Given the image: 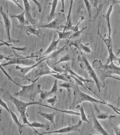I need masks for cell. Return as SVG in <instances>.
<instances>
[{
    "label": "cell",
    "instance_id": "8d00e7d4",
    "mask_svg": "<svg viewBox=\"0 0 120 135\" xmlns=\"http://www.w3.org/2000/svg\"><path fill=\"white\" fill-rule=\"evenodd\" d=\"M80 48L81 50L83 51L84 52L87 54H90L92 53L91 50L89 46L81 43L80 45Z\"/></svg>",
    "mask_w": 120,
    "mask_h": 135
},
{
    "label": "cell",
    "instance_id": "6da1fadb",
    "mask_svg": "<svg viewBox=\"0 0 120 135\" xmlns=\"http://www.w3.org/2000/svg\"><path fill=\"white\" fill-rule=\"evenodd\" d=\"M93 67L96 70V73L103 87L105 86V80L107 78H111L120 80L118 78L112 76V74L120 76V67L113 63L111 62L108 65L103 64L100 61L95 60L92 63Z\"/></svg>",
    "mask_w": 120,
    "mask_h": 135
},
{
    "label": "cell",
    "instance_id": "74e56055",
    "mask_svg": "<svg viewBox=\"0 0 120 135\" xmlns=\"http://www.w3.org/2000/svg\"><path fill=\"white\" fill-rule=\"evenodd\" d=\"M71 57H70V55L68 54H67L64 56L62 57L57 62L55 63L53 65H56V64H59L61 62H67L71 60Z\"/></svg>",
    "mask_w": 120,
    "mask_h": 135
},
{
    "label": "cell",
    "instance_id": "60d3db41",
    "mask_svg": "<svg viewBox=\"0 0 120 135\" xmlns=\"http://www.w3.org/2000/svg\"><path fill=\"white\" fill-rule=\"evenodd\" d=\"M74 1V0H70V6H69V10H68V15H67V23L68 22L69 19L70 18V16H71V9H72L73 4V3Z\"/></svg>",
    "mask_w": 120,
    "mask_h": 135
},
{
    "label": "cell",
    "instance_id": "db71d44e",
    "mask_svg": "<svg viewBox=\"0 0 120 135\" xmlns=\"http://www.w3.org/2000/svg\"><path fill=\"white\" fill-rule=\"evenodd\" d=\"M120 52V49H119V51H118V54H117V55H116V56Z\"/></svg>",
    "mask_w": 120,
    "mask_h": 135
},
{
    "label": "cell",
    "instance_id": "ffe728a7",
    "mask_svg": "<svg viewBox=\"0 0 120 135\" xmlns=\"http://www.w3.org/2000/svg\"><path fill=\"white\" fill-rule=\"evenodd\" d=\"M10 111V114L11 115V117H12V119H13V121L16 125L18 127V130L19 132L21 134L23 132V129L24 127H25L29 126L27 124H22L21 123H20L16 115L13 113L12 110H11V108L9 107Z\"/></svg>",
    "mask_w": 120,
    "mask_h": 135
},
{
    "label": "cell",
    "instance_id": "f907efd6",
    "mask_svg": "<svg viewBox=\"0 0 120 135\" xmlns=\"http://www.w3.org/2000/svg\"><path fill=\"white\" fill-rule=\"evenodd\" d=\"M62 4V9L61 11L64 12L65 10V0H60Z\"/></svg>",
    "mask_w": 120,
    "mask_h": 135
},
{
    "label": "cell",
    "instance_id": "7c38bea8",
    "mask_svg": "<svg viewBox=\"0 0 120 135\" xmlns=\"http://www.w3.org/2000/svg\"><path fill=\"white\" fill-rule=\"evenodd\" d=\"M98 33L101 37L103 39V40L104 41V43L107 46V50H108V57L107 58V61L105 64L108 65L111 62L114 61H118V58L117 57V56L115 55L114 53L113 50L112 43V41H110L108 38L107 39H104L102 38V36L98 32Z\"/></svg>",
    "mask_w": 120,
    "mask_h": 135
},
{
    "label": "cell",
    "instance_id": "c3c4849f",
    "mask_svg": "<svg viewBox=\"0 0 120 135\" xmlns=\"http://www.w3.org/2000/svg\"><path fill=\"white\" fill-rule=\"evenodd\" d=\"M11 48L13 49V50H16L18 51H21L25 52L26 51L27 49V47H14V46H11Z\"/></svg>",
    "mask_w": 120,
    "mask_h": 135
},
{
    "label": "cell",
    "instance_id": "4fadbf2b",
    "mask_svg": "<svg viewBox=\"0 0 120 135\" xmlns=\"http://www.w3.org/2000/svg\"><path fill=\"white\" fill-rule=\"evenodd\" d=\"M90 108H91L92 113L93 122V128L95 131L100 133L104 135H109L108 133L106 131L101 125L100 122L98 120V119L96 117L93 110L92 108L91 105L90 104Z\"/></svg>",
    "mask_w": 120,
    "mask_h": 135
},
{
    "label": "cell",
    "instance_id": "f35d334b",
    "mask_svg": "<svg viewBox=\"0 0 120 135\" xmlns=\"http://www.w3.org/2000/svg\"><path fill=\"white\" fill-rule=\"evenodd\" d=\"M1 68L2 71L5 74V75H6V76H7V78H8V79H9V80H10V81H11V82H13V83L16 84V85H18V86H21V85H20V84H19L18 83H16V82L15 81H14V80H12V78H11V77H10V76L9 75L8 73L7 72V71H6L3 68V66H1Z\"/></svg>",
    "mask_w": 120,
    "mask_h": 135
},
{
    "label": "cell",
    "instance_id": "ee69618b",
    "mask_svg": "<svg viewBox=\"0 0 120 135\" xmlns=\"http://www.w3.org/2000/svg\"><path fill=\"white\" fill-rule=\"evenodd\" d=\"M80 17V20L78 22L77 24H76V25H75L74 30L73 31V32H74L78 31L79 30V25H80V23H81V22H83V21H84V20H85V19H86V18H85V17L84 16H81Z\"/></svg>",
    "mask_w": 120,
    "mask_h": 135
},
{
    "label": "cell",
    "instance_id": "2e32d148",
    "mask_svg": "<svg viewBox=\"0 0 120 135\" xmlns=\"http://www.w3.org/2000/svg\"><path fill=\"white\" fill-rule=\"evenodd\" d=\"M57 79H56L55 80L53 86H52L51 90L49 91H43L42 93H41L40 95V101H42L43 100L47 99L50 95L52 94H55L57 92Z\"/></svg>",
    "mask_w": 120,
    "mask_h": 135
},
{
    "label": "cell",
    "instance_id": "681fc988",
    "mask_svg": "<svg viewBox=\"0 0 120 135\" xmlns=\"http://www.w3.org/2000/svg\"><path fill=\"white\" fill-rule=\"evenodd\" d=\"M9 1H12L17 6L19 7H20L21 9H22V10H23L24 9H23L22 7V6H21L20 5L19 3V1L18 0H9Z\"/></svg>",
    "mask_w": 120,
    "mask_h": 135
},
{
    "label": "cell",
    "instance_id": "1f68e13d",
    "mask_svg": "<svg viewBox=\"0 0 120 135\" xmlns=\"http://www.w3.org/2000/svg\"><path fill=\"white\" fill-rule=\"evenodd\" d=\"M67 45H68V43H67V42L66 44H65L62 48L60 49L59 50H58L54 52L51 55L48 56L47 57L48 59H54L59 54H60L62 52H63V51L65 50V47L67 46Z\"/></svg>",
    "mask_w": 120,
    "mask_h": 135
},
{
    "label": "cell",
    "instance_id": "7a4b0ae2",
    "mask_svg": "<svg viewBox=\"0 0 120 135\" xmlns=\"http://www.w3.org/2000/svg\"><path fill=\"white\" fill-rule=\"evenodd\" d=\"M1 91L4 93L7 96L9 100L13 103L16 108L18 112L20 114L21 118L22 120L23 123L24 124H27L29 126V127L33 129L31 123L28 121L26 114V109L28 106L32 105H41L42 104L41 101L40 100L38 101H35L30 102H25L21 100L17 99L14 96L10 94L8 90L4 88H1Z\"/></svg>",
    "mask_w": 120,
    "mask_h": 135
},
{
    "label": "cell",
    "instance_id": "cb8c5ba5",
    "mask_svg": "<svg viewBox=\"0 0 120 135\" xmlns=\"http://www.w3.org/2000/svg\"><path fill=\"white\" fill-rule=\"evenodd\" d=\"M31 125L32 126V127H33V130L37 133L39 135H43L42 134L40 133L36 130L34 128H44L46 129V130H49L50 129V126L49 124H44V123H41L40 122H34L31 123Z\"/></svg>",
    "mask_w": 120,
    "mask_h": 135
},
{
    "label": "cell",
    "instance_id": "f5cc1de1",
    "mask_svg": "<svg viewBox=\"0 0 120 135\" xmlns=\"http://www.w3.org/2000/svg\"><path fill=\"white\" fill-rule=\"evenodd\" d=\"M118 65L119 66V65H120V57L119 58H118Z\"/></svg>",
    "mask_w": 120,
    "mask_h": 135
},
{
    "label": "cell",
    "instance_id": "816d5d0a",
    "mask_svg": "<svg viewBox=\"0 0 120 135\" xmlns=\"http://www.w3.org/2000/svg\"><path fill=\"white\" fill-rule=\"evenodd\" d=\"M113 3H114V4L115 3H118V4H120V1H113Z\"/></svg>",
    "mask_w": 120,
    "mask_h": 135
},
{
    "label": "cell",
    "instance_id": "5bb4252c",
    "mask_svg": "<svg viewBox=\"0 0 120 135\" xmlns=\"http://www.w3.org/2000/svg\"><path fill=\"white\" fill-rule=\"evenodd\" d=\"M114 4V3H113L112 4L109 5V8H108L106 13L103 16L104 18L106 20V23H107V25L108 29V39L110 41H112L111 38V28L110 23V17L111 13L112 12L113 5Z\"/></svg>",
    "mask_w": 120,
    "mask_h": 135
},
{
    "label": "cell",
    "instance_id": "7dc6e473",
    "mask_svg": "<svg viewBox=\"0 0 120 135\" xmlns=\"http://www.w3.org/2000/svg\"><path fill=\"white\" fill-rule=\"evenodd\" d=\"M1 44H0V46H1L6 45V46H7L11 48V46H12V45H13L12 44H11V43H9L8 41L5 42V41H2V40H1Z\"/></svg>",
    "mask_w": 120,
    "mask_h": 135
},
{
    "label": "cell",
    "instance_id": "d4e9b609",
    "mask_svg": "<svg viewBox=\"0 0 120 135\" xmlns=\"http://www.w3.org/2000/svg\"><path fill=\"white\" fill-rule=\"evenodd\" d=\"M50 75L52 76L57 79L62 80L65 82H71V77L65 74H51Z\"/></svg>",
    "mask_w": 120,
    "mask_h": 135
},
{
    "label": "cell",
    "instance_id": "7402d4cb",
    "mask_svg": "<svg viewBox=\"0 0 120 135\" xmlns=\"http://www.w3.org/2000/svg\"><path fill=\"white\" fill-rule=\"evenodd\" d=\"M58 4V0H53L51 3V8L49 15L47 17L48 22H50L55 16V11Z\"/></svg>",
    "mask_w": 120,
    "mask_h": 135
},
{
    "label": "cell",
    "instance_id": "836d02e7",
    "mask_svg": "<svg viewBox=\"0 0 120 135\" xmlns=\"http://www.w3.org/2000/svg\"><path fill=\"white\" fill-rule=\"evenodd\" d=\"M83 1H84V4L88 12V18L89 19H90L92 15V8L90 3L88 0H83Z\"/></svg>",
    "mask_w": 120,
    "mask_h": 135
},
{
    "label": "cell",
    "instance_id": "484cf974",
    "mask_svg": "<svg viewBox=\"0 0 120 135\" xmlns=\"http://www.w3.org/2000/svg\"><path fill=\"white\" fill-rule=\"evenodd\" d=\"M10 16L11 17L17 18L21 26H24L26 24V19L25 11L19 15H10Z\"/></svg>",
    "mask_w": 120,
    "mask_h": 135
},
{
    "label": "cell",
    "instance_id": "f6af8a7d",
    "mask_svg": "<svg viewBox=\"0 0 120 135\" xmlns=\"http://www.w3.org/2000/svg\"><path fill=\"white\" fill-rule=\"evenodd\" d=\"M1 105L10 114V108H9V107H8V105H7L6 103H5L3 101V100L2 99V98H1Z\"/></svg>",
    "mask_w": 120,
    "mask_h": 135
},
{
    "label": "cell",
    "instance_id": "4dcf8cb0",
    "mask_svg": "<svg viewBox=\"0 0 120 135\" xmlns=\"http://www.w3.org/2000/svg\"><path fill=\"white\" fill-rule=\"evenodd\" d=\"M73 81L71 82H65L64 83L59 84V87L64 88L67 89L68 91H69L74 86Z\"/></svg>",
    "mask_w": 120,
    "mask_h": 135
},
{
    "label": "cell",
    "instance_id": "e0dca14e",
    "mask_svg": "<svg viewBox=\"0 0 120 135\" xmlns=\"http://www.w3.org/2000/svg\"><path fill=\"white\" fill-rule=\"evenodd\" d=\"M63 68L64 69L67 71V72L69 73L70 75L74 76L76 77L78 79H79L82 82H84V83L86 84V83H94V81L92 80H88V79H86L83 78V77L81 76L78 75V74L76 73L75 72L71 70L70 68V66L68 65V64H66L65 65H63L62 66Z\"/></svg>",
    "mask_w": 120,
    "mask_h": 135
},
{
    "label": "cell",
    "instance_id": "ba28073f",
    "mask_svg": "<svg viewBox=\"0 0 120 135\" xmlns=\"http://www.w3.org/2000/svg\"><path fill=\"white\" fill-rule=\"evenodd\" d=\"M43 61L36 66L35 71V77L37 79L33 82H36L42 76L51 74H59V73L55 71L49 67L47 63Z\"/></svg>",
    "mask_w": 120,
    "mask_h": 135
},
{
    "label": "cell",
    "instance_id": "ab89813d",
    "mask_svg": "<svg viewBox=\"0 0 120 135\" xmlns=\"http://www.w3.org/2000/svg\"><path fill=\"white\" fill-rule=\"evenodd\" d=\"M57 98L56 96H55L51 98H49L47 100V103H50L52 106H54L56 102H57Z\"/></svg>",
    "mask_w": 120,
    "mask_h": 135
},
{
    "label": "cell",
    "instance_id": "44dd1931",
    "mask_svg": "<svg viewBox=\"0 0 120 135\" xmlns=\"http://www.w3.org/2000/svg\"><path fill=\"white\" fill-rule=\"evenodd\" d=\"M38 113L41 117L47 119V120H49L51 123L53 124L54 127L55 128V125L54 123V118L57 114L56 112H54L50 113H43L41 111H39L38 112Z\"/></svg>",
    "mask_w": 120,
    "mask_h": 135
},
{
    "label": "cell",
    "instance_id": "7bdbcfd3",
    "mask_svg": "<svg viewBox=\"0 0 120 135\" xmlns=\"http://www.w3.org/2000/svg\"><path fill=\"white\" fill-rule=\"evenodd\" d=\"M70 77H71V78H73L75 80V81L76 82V84H77L78 85H80V86H83V87H84V88L86 89V88L85 87V86H84V84L83 83V82L82 81H81L79 79H78L77 78H76V77L74 76L71 75H70Z\"/></svg>",
    "mask_w": 120,
    "mask_h": 135
},
{
    "label": "cell",
    "instance_id": "f546056e",
    "mask_svg": "<svg viewBox=\"0 0 120 135\" xmlns=\"http://www.w3.org/2000/svg\"><path fill=\"white\" fill-rule=\"evenodd\" d=\"M76 108L78 109L79 110L80 112V116L81 119L82 121L83 122H87L89 124L90 122L87 119V117H86V114H85V111H84V108L83 106H80L79 105H78L76 107Z\"/></svg>",
    "mask_w": 120,
    "mask_h": 135
},
{
    "label": "cell",
    "instance_id": "5b68a950",
    "mask_svg": "<svg viewBox=\"0 0 120 135\" xmlns=\"http://www.w3.org/2000/svg\"><path fill=\"white\" fill-rule=\"evenodd\" d=\"M78 60L80 62V67L85 70L87 71L89 77L92 78L94 81L99 92H100L101 87H103L102 83L99 80L97 73L95 71L94 69L93 68L92 66H91L87 58L84 56H79L78 57Z\"/></svg>",
    "mask_w": 120,
    "mask_h": 135
},
{
    "label": "cell",
    "instance_id": "e575fe53",
    "mask_svg": "<svg viewBox=\"0 0 120 135\" xmlns=\"http://www.w3.org/2000/svg\"><path fill=\"white\" fill-rule=\"evenodd\" d=\"M52 69L55 71L59 73L60 74H67V72L65 69H63L59 66H56V65H52L50 66Z\"/></svg>",
    "mask_w": 120,
    "mask_h": 135
},
{
    "label": "cell",
    "instance_id": "b9f144b4",
    "mask_svg": "<svg viewBox=\"0 0 120 135\" xmlns=\"http://www.w3.org/2000/svg\"><path fill=\"white\" fill-rule=\"evenodd\" d=\"M106 105L111 108L116 113H117V114H118V115H120V108L116 107L114 106V105H112V104H109V103H107V102H106Z\"/></svg>",
    "mask_w": 120,
    "mask_h": 135
},
{
    "label": "cell",
    "instance_id": "277c9868",
    "mask_svg": "<svg viewBox=\"0 0 120 135\" xmlns=\"http://www.w3.org/2000/svg\"><path fill=\"white\" fill-rule=\"evenodd\" d=\"M73 91V94L74 96L72 106L74 107L75 105H77L79 103H82L84 101H88L98 104H105L106 102L104 101H100L97 100L89 95L85 93L80 90L77 84L74 85L72 88Z\"/></svg>",
    "mask_w": 120,
    "mask_h": 135
},
{
    "label": "cell",
    "instance_id": "ac0fdd59",
    "mask_svg": "<svg viewBox=\"0 0 120 135\" xmlns=\"http://www.w3.org/2000/svg\"><path fill=\"white\" fill-rule=\"evenodd\" d=\"M56 36V35L55 36H54V37L53 40H52V42L50 43L49 47H48L46 51L43 53L42 54L43 56L48 55L50 53L52 52V51H54L57 49L58 44L60 40L59 38L57 40H56L55 38Z\"/></svg>",
    "mask_w": 120,
    "mask_h": 135
},
{
    "label": "cell",
    "instance_id": "f1b7e54d",
    "mask_svg": "<svg viewBox=\"0 0 120 135\" xmlns=\"http://www.w3.org/2000/svg\"><path fill=\"white\" fill-rule=\"evenodd\" d=\"M43 106H45V107L49 108L55 110L59 112H61L69 114L76 115L80 116V113L76 112L73 111L72 110H60L51 107L49 105H45L43 104Z\"/></svg>",
    "mask_w": 120,
    "mask_h": 135
},
{
    "label": "cell",
    "instance_id": "83f0119b",
    "mask_svg": "<svg viewBox=\"0 0 120 135\" xmlns=\"http://www.w3.org/2000/svg\"><path fill=\"white\" fill-rule=\"evenodd\" d=\"M82 40V39L75 40H70V39H69L67 42L68 43V45H69V47H70L73 46H74L79 50L81 53H82L80 47V44L81 43Z\"/></svg>",
    "mask_w": 120,
    "mask_h": 135
},
{
    "label": "cell",
    "instance_id": "30bf717a",
    "mask_svg": "<svg viewBox=\"0 0 120 135\" xmlns=\"http://www.w3.org/2000/svg\"><path fill=\"white\" fill-rule=\"evenodd\" d=\"M83 122L82 120H80L79 121L78 123L75 125H70L69 126L63 128L58 130L48 132H43L42 133V134H46L54 133H55L65 134L72 132H80V127Z\"/></svg>",
    "mask_w": 120,
    "mask_h": 135
},
{
    "label": "cell",
    "instance_id": "4316f807",
    "mask_svg": "<svg viewBox=\"0 0 120 135\" xmlns=\"http://www.w3.org/2000/svg\"><path fill=\"white\" fill-rule=\"evenodd\" d=\"M57 32L58 35L59 39L61 40L63 39L70 38L71 35L73 33V31H68L61 32L57 30Z\"/></svg>",
    "mask_w": 120,
    "mask_h": 135
},
{
    "label": "cell",
    "instance_id": "d6986e66",
    "mask_svg": "<svg viewBox=\"0 0 120 135\" xmlns=\"http://www.w3.org/2000/svg\"><path fill=\"white\" fill-rule=\"evenodd\" d=\"M20 28H21L26 31V33L28 35L31 34L37 36L40 38L41 37L40 35L39 31L37 29L36 27L33 26V25H28V26H19Z\"/></svg>",
    "mask_w": 120,
    "mask_h": 135
},
{
    "label": "cell",
    "instance_id": "8fae6325",
    "mask_svg": "<svg viewBox=\"0 0 120 135\" xmlns=\"http://www.w3.org/2000/svg\"><path fill=\"white\" fill-rule=\"evenodd\" d=\"M23 2L25 17H26V24L28 25L29 23H31L32 25H34L39 22V20H35L33 18L31 15L30 10V5L28 0H23Z\"/></svg>",
    "mask_w": 120,
    "mask_h": 135
},
{
    "label": "cell",
    "instance_id": "bcb514c9",
    "mask_svg": "<svg viewBox=\"0 0 120 135\" xmlns=\"http://www.w3.org/2000/svg\"><path fill=\"white\" fill-rule=\"evenodd\" d=\"M36 4V5L37 6L38 8L39 12L41 13V12L42 9V6L40 3H39L37 1V0H31Z\"/></svg>",
    "mask_w": 120,
    "mask_h": 135
},
{
    "label": "cell",
    "instance_id": "8992f818",
    "mask_svg": "<svg viewBox=\"0 0 120 135\" xmlns=\"http://www.w3.org/2000/svg\"><path fill=\"white\" fill-rule=\"evenodd\" d=\"M29 57H23L17 58V59H14V58H9L7 57L6 56H3L1 55V59L2 60L3 59H6L7 61H9L7 63L1 64V66H5L8 65H12V64H22L26 65L27 66H31L36 64V62L33 60H30L28 59Z\"/></svg>",
    "mask_w": 120,
    "mask_h": 135
},
{
    "label": "cell",
    "instance_id": "603a6c76",
    "mask_svg": "<svg viewBox=\"0 0 120 135\" xmlns=\"http://www.w3.org/2000/svg\"><path fill=\"white\" fill-rule=\"evenodd\" d=\"M94 109L95 110V113H94V114L98 119L105 120L110 118V117L108 115L107 113L102 112L100 111L95 104L94 105Z\"/></svg>",
    "mask_w": 120,
    "mask_h": 135
},
{
    "label": "cell",
    "instance_id": "d590c367",
    "mask_svg": "<svg viewBox=\"0 0 120 135\" xmlns=\"http://www.w3.org/2000/svg\"><path fill=\"white\" fill-rule=\"evenodd\" d=\"M87 28V26L86 27H83L80 30L78 31L74 32L71 35V36H70V38L69 39H74L75 38L77 37H78Z\"/></svg>",
    "mask_w": 120,
    "mask_h": 135
},
{
    "label": "cell",
    "instance_id": "52a82bcc",
    "mask_svg": "<svg viewBox=\"0 0 120 135\" xmlns=\"http://www.w3.org/2000/svg\"><path fill=\"white\" fill-rule=\"evenodd\" d=\"M65 19L64 15L60 13L57 15L54 20L51 21L50 23L47 24H43L42 25L37 27L36 28H47L57 30H61L62 28L64 29L65 26L63 25V22Z\"/></svg>",
    "mask_w": 120,
    "mask_h": 135
},
{
    "label": "cell",
    "instance_id": "3957f363",
    "mask_svg": "<svg viewBox=\"0 0 120 135\" xmlns=\"http://www.w3.org/2000/svg\"><path fill=\"white\" fill-rule=\"evenodd\" d=\"M20 87L21 89L15 93L13 95L22 97L32 102H35V99L37 95L43 91L41 89V84H38L36 82H32L30 85H21Z\"/></svg>",
    "mask_w": 120,
    "mask_h": 135
},
{
    "label": "cell",
    "instance_id": "9c48e42d",
    "mask_svg": "<svg viewBox=\"0 0 120 135\" xmlns=\"http://www.w3.org/2000/svg\"><path fill=\"white\" fill-rule=\"evenodd\" d=\"M0 13H1V15L2 16L3 18L8 42L10 43H18L20 41L19 40H12L11 39L10 33L11 26V22L9 17L8 13H6L4 11L3 7L2 6H1V7H0Z\"/></svg>",
    "mask_w": 120,
    "mask_h": 135
},
{
    "label": "cell",
    "instance_id": "9a60e30c",
    "mask_svg": "<svg viewBox=\"0 0 120 135\" xmlns=\"http://www.w3.org/2000/svg\"><path fill=\"white\" fill-rule=\"evenodd\" d=\"M47 59H48V57L43 58L36 64L31 65V66H27V67H21V66H19V65H16L15 67V69L16 70L18 71L20 73H21L22 74L25 76L26 75V74L28 73V72H29L31 70L36 67V66H37L41 62L45 61Z\"/></svg>",
    "mask_w": 120,
    "mask_h": 135
},
{
    "label": "cell",
    "instance_id": "d6a6232c",
    "mask_svg": "<svg viewBox=\"0 0 120 135\" xmlns=\"http://www.w3.org/2000/svg\"><path fill=\"white\" fill-rule=\"evenodd\" d=\"M75 26H74L73 24L72 21H71V18L69 19L68 22L66 23V25H65V27L63 31H73L74 30Z\"/></svg>",
    "mask_w": 120,
    "mask_h": 135
}]
</instances>
